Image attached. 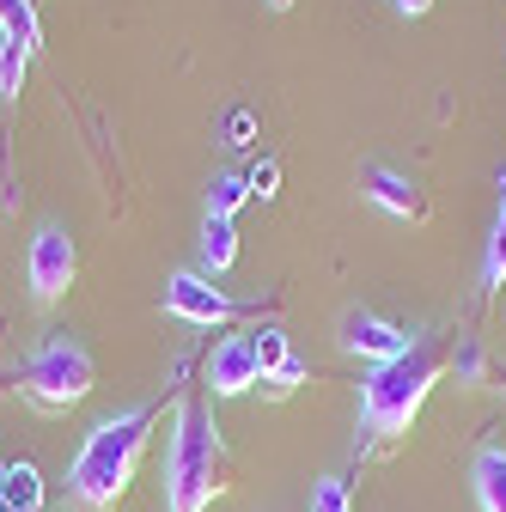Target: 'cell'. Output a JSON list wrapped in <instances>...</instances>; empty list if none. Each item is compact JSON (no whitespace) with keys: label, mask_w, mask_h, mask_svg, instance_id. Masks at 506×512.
I'll return each instance as SVG.
<instances>
[{"label":"cell","mask_w":506,"mask_h":512,"mask_svg":"<svg viewBox=\"0 0 506 512\" xmlns=\"http://www.w3.org/2000/svg\"><path fill=\"white\" fill-rule=\"evenodd\" d=\"M305 512H354V488H348V476H318V482H311Z\"/></svg>","instance_id":"e0dca14e"},{"label":"cell","mask_w":506,"mask_h":512,"mask_svg":"<svg viewBox=\"0 0 506 512\" xmlns=\"http://www.w3.org/2000/svg\"><path fill=\"white\" fill-rule=\"evenodd\" d=\"M360 196L372 202V208H385V214H397V220H427V189L409 177V171H397V165H360Z\"/></svg>","instance_id":"ba28073f"},{"label":"cell","mask_w":506,"mask_h":512,"mask_svg":"<svg viewBox=\"0 0 506 512\" xmlns=\"http://www.w3.org/2000/svg\"><path fill=\"white\" fill-rule=\"evenodd\" d=\"M153 421H159V403H135L122 415H104L80 439L68 476H61V482H68V506L74 512H110L122 494H129V482L141 470V452L153 439Z\"/></svg>","instance_id":"7a4b0ae2"},{"label":"cell","mask_w":506,"mask_h":512,"mask_svg":"<svg viewBox=\"0 0 506 512\" xmlns=\"http://www.w3.org/2000/svg\"><path fill=\"white\" fill-rule=\"evenodd\" d=\"M415 336H421V330H403V324H391V317H378V311H348V317H342V342H348V354H360V360H372V366H385V360L409 354Z\"/></svg>","instance_id":"9c48e42d"},{"label":"cell","mask_w":506,"mask_h":512,"mask_svg":"<svg viewBox=\"0 0 506 512\" xmlns=\"http://www.w3.org/2000/svg\"><path fill=\"white\" fill-rule=\"evenodd\" d=\"M470 482H476L482 512H506V445H482L476 464H470Z\"/></svg>","instance_id":"8fae6325"},{"label":"cell","mask_w":506,"mask_h":512,"mask_svg":"<svg viewBox=\"0 0 506 512\" xmlns=\"http://www.w3.org/2000/svg\"><path fill=\"white\" fill-rule=\"evenodd\" d=\"M208 384H214V397H244V391H257V342H250V336L214 342V354H208Z\"/></svg>","instance_id":"30bf717a"},{"label":"cell","mask_w":506,"mask_h":512,"mask_svg":"<svg viewBox=\"0 0 506 512\" xmlns=\"http://www.w3.org/2000/svg\"><path fill=\"white\" fill-rule=\"evenodd\" d=\"M92 384H98V360H92V348L74 342V336L37 342V348L19 360V372H13V391H19L31 409H43V415H68L74 403L92 397Z\"/></svg>","instance_id":"277c9868"},{"label":"cell","mask_w":506,"mask_h":512,"mask_svg":"<svg viewBox=\"0 0 506 512\" xmlns=\"http://www.w3.org/2000/svg\"><path fill=\"white\" fill-rule=\"evenodd\" d=\"M391 7H397L403 19H421V13H433V0H391Z\"/></svg>","instance_id":"7402d4cb"},{"label":"cell","mask_w":506,"mask_h":512,"mask_svg":"<svg viewBox=\"0 0 506 512\" xmlns=\"http://www.w3.org/2000/svg\"><path fill=\"white\" fill-rule=\"evenodd\" d=\"M250 342H257V384L269 397H293L299 384L311 378V366L293 354V336L281 324H263V330H250Z\"/></svg>","instance_id":"52a82bcc"},{"label":"cell","mask_w":506,"mask_h":512,"mask_svg":"<svg viewBox=\"0 0 506 512\" xmlns=\"http://www.w3.org/2000/svg\"><path fill=\"white\" fill-rule=\"evenodd\" d=\"M0 512H7V506H0Z\"/></svg>","instance_id":"484cf974"},{"label":"cell","mask_w":506,"mask_h":512,"mask_svg":"<svg viewBox=\"0 0 506 512\" xmlns=\"http://www.w3.org/2000/svg\"><path fill=\"white\" fill-rule=\"evenodd\" d=\"M74 275H80V250H74L68 226H37L31 250H25V287H31V299L37 305L61 299V293L74 287Z\"/></svg>","instance_id":"5b68a950"},{"label":"cell","mask_w":506,"mask_h":512,"mask_svg":"<svg viewBox=\"0 0 506 512\" xmlns=\"http://www.w3.org/2000/svg\"><path fill=\"white\" fill-rule=\"evenodd\" d=\"M226 488V439L208 403L183 397L165 452V512H208Z\"/></svg>","instance_id":"3957f363"},{"label":"cell","mask_w":506,"mask_h":512,"mask_svg":"<svg viewBox=\"0 0 506 512\" xmlns=\"http://www.w3.org/2000/svg\"><path fill=\"white\" fill-rule=\"evenodd\" d=\"M244 177H250V196H257V202H275V196H281V159H275V153H263Z\"/></svg>","instance_id":"d6986e66"},{"label":"cell","mask_w":506,"mask_h":512,"mask_svg":"<svg viewBox=\"0 0 506 512\" xmlns=\"http://www.w3.org/2000/svg\"><path fill=\"white\" fill-rule=\"evenodd\" d=\"M232 263H238V220L208 214L202 220V275H226Z\"/></svg>","instance_id":"7c38bea8"},{"label":"cell","mask_w":506,"mask_h":512,"mask_svg":"<svg viewBox=\"0 0 506 512\" xmlns=\"http://www.w3.org/2000/svg\"><path fill=\"white\" fill-rule=\"evenodd\" d=\"M159 305L177 317V324H196V330H214V324H232V317H238V299L220 293L202 269H177V275L165 281Z\"/></svg>","instance_id":"8992f818"},{"label":"cell","mask_w":506,"mask_h":512,"mask_svg":"<svg viewBox=\"0 0 506 512\" xmlns=\"http://www.w3.org/2000/svg\"><path fill=\"white\" fill-rule=\"evenodd\" d=\"M25 68H31V49H19V43L0 37V92H7V98L25 92Z\"/></svg>","instance_id":"ac0fdd59"},{"label":"cell","mask_w":506,"mask_h":512,"mask_svg":"<svg viewBox=\"0 0 506 512\" xmlns=\"http://www.w3.org/2000/svg\"><path fill=\"white\" fill-rule=\"evenodd\" d=\"M500 384H506V372H500Z\"/></svg>","instance_id":"d4e9b609"},{"label":"cell","mask_w":506,"mask_h":512,"mask_svg":"<svg viewBox=\"0 0 506 512\" xmlns=\"http://www.w3.org/2000/svg\"><path fill=\"white\" fill-rule=\"evenodd\" d=\"M0 482H7V458H0Z\"/></svg>","instance_id":"cb8c5ba5"},{"label":"cell","mask_w":506,"mask_h":512,"mask_svg":"<svg viewBox=\"0 0 506 512\" xmlns=\"http://www.w3.org/2000/svg\"><path fill=\"white\" fill-rule=\"evenodd\" d=\"M269 7H275V13H287V7H293V0H269Z\"/></svg>","instance_id":"603a6c76"},{"label":"cell","mask_w":506,"mask_h":512,"mask_svg":"<svg viewBox=\"0 0 506 512\" xmlns=\"http://www.w3.org/2000/svg\"><path fill=\"white\" fill-rule=\"evenodd\" d=\"M244 202H250V177L244 171H220L208 183V214H238Z\"/></svg>","instance_id":"2e32d148"},{"label":"cell","mask_w":506,"mask_h":512,"mask_svg":"<svg viewBox=\"0 0 506 512\" xmlns=\"http://www.w3.org/2000/svg\"><path fill=\"white\" fill-rule=\"evenodd\" d=\"M0 37L37 55V43H43V25H37V7H31V0H0Z\"/></svg>","instance_id":"5bb4252c"},{"label":"cell","mask_w":506,"mask_h":512,"mask_svg":"<svg viewBox=\"0 0 506 512\" xmlns=\"http://www.w3.org/2000/svg\"><path fill=\"white\" fill-rule=\"evenodd\" d=\"M439 372H446V348H439L433 336H415L409 354H397V360L366 372V384H360V421H354V458L391 452V445L409 433V421L421 415V403L439 384Z\"/></svg>","instance_id":"6da1fadb"},{"label":"cell","mask_w":506,"mask_h":512,"mask_svg":"<svg viewBox=\"0 0 506 512\" xmlns=\"http://www.w3.org/2000/svg\"><path fill=\"white\" fill-rule=\"evenodd\" d=\"M500 287H506V171H500V214H494L488 256H482V293H500Z\"/></svg>","instance_id":"9a60e30c"},{"label":"cell","mask_w":506,"mask_h":512,"mask_svg":"<svg viewBox=\"0 0 506 512\" xmlns=\"http://www.w3.org/2000/svg\"><path fill=\"white\" fill-rule=\"evenodd\" d=\"M452 366H458V372H464V378H476V372H482V354H476V348H470V342H464V348H458V360H452Z\"/></svg>","instance_id":"44dd1931"},{"label":"cell","mask_w":506,"mask_h":512,"mask_svg":"<svg viewBox=\"0 0 506 512\" xmlns=\"http://www.w3.org/2000/svg\"><path fill=\"white\" fill-rule=\"evenodd\" d=\"M0 506L7 512H43V476L37 464H7V482H0Z\"/></svg>","instance_id":"4fadbf2b"},{"label":"cell","mask_w":506,"mask_h":512,"mask_svg":"<svg viewBox=\"0 0 506 512\" xmlns=\"http://www.w3.org/2000/svg\"><path fill=\"white\" fill-rule=\"evenodd\" d=\"M250 128H257V122H250V110H232V116H226V147H244Z\"/></svg>","instance_id":"ffe728a7"}]
</instances>
